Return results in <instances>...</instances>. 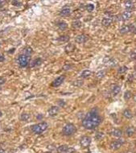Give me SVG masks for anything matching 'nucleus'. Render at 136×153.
<instances>
[{
  "mask_svg": "<svg viewBox=\"0 0 136 153\" xmlns=\"http://www.w3.org/2000/svg\"><path fill=\"white\" fill-rule=\"evenodd\" d=\"M101 122H102V118L98 115V112L92 111L85 115L81 122V124L85 129L94 130L98 127Z\"/></svg>",
  "mask_w": 136,
  "mask_h": 153,
  "instance_id": "f257e3e1",
  "label": "nucleus"
},
{
  "mask_svg": "<svg viewBox=\"0 0 136 153\" xmlns=\"http://www.w3.org/2000/svg\"><path fill=\"white\" fill-rule=\"evenodd\" d=\"M48 127V125H47V122H40L38 124L33 125L31 127V131L33 133H35L36 135H40L43 133L44 131H45Z\"/></svg>",
  "mask_w": 136,
  "mask_h": 153,
  "instance_id": "f03ea898",
  "label": "nucleus"
},
{
  "mask_svg": "<svg viewBox=\"0 0 136 153\" xmlns=\"http://www.w3.org/2000/svg\"><path fill=\"white\" fill-rule=\"evenodd\" d=\"M76 131H77V127H76V126H75L74 124L68 123L63 127L62 133H63L64 135H66V136H70V135L74 134Z\"/></svg>",
  "mask_w": 136,
  "mask_h": 153,
  "instance_id": "7ed1b4c3",
  "label": "nucleus"
},
{
  "mask_svg": "<svg viewBox=\"0 0 136 153\" xmlns=\"http://www.w3.org/2000/svg\"><path fill=\"white\" fill-rule=\"evenodd\" d=\"M29 62H30V57L26 56L24 54L19 55L18 57V59H17V63L22 68L27 67L29 64Z\"/></svg>",
  "mask_w": 136,
  "mask_h": 153,
  "instance_id": "20e7f679",
  "label": "nucleus"
},
{
  "mask_svg": "<svg viewBox=\"0 0 136 153\" xmlns=\"http://www.w3.org/2000/svg\"><path fill=\"white\" fill-rule=\"evenodd\" d=\"M124 140L123 139H118V140H115V141H113L112 143L110 144V148L111 150H118L121 147H122V145L124 144Z\"/></svg>",
  "mask_w": 136,
  "mask_h": 153,
  "instance_id": "39448f33",
  "label": "nucleus"
},
{
  "mask_svg": "<svg viewBox=\"0 0 136 153\" xmlns=\"http://www.w3.org/2000/svg\"><path fill=\"white\" fill-rule=\"evenodd\" d=\"M90 143H91V138L89 136H83L80 140V143L81 146L84 148H86L89 146Z\"/></svg>",
  "mask_w": 136,
  "mask_h": 153,
  "instance_id": "423d86ee",
  "label": "nucleus"
},
{
  "mask_svg": "<svg viewBox=\"0 0 136 153\" xmlns=\"http://www.w3.org/2000/svg\"><path fill=\"white\" fill-rule=\"evenodd\" d=\"M89 40V37L85 34H81V35H78L75 38V42L77 44H84L85 43L87 40Z\"/></svg>",
  "mask_w": 136,
  "mask_h": 153,
  "instance_id": "0eeeda50",
  "label": "nucleus"
},
{
  "mask_svg": "<svg viewBox=\"0 0 136 153\" xmlns=\"http://www.w3.org/2000/svg\"><path fill=\"white\" fill-rule=\"evenodd\" d=\"M64 79H65V76H60V77H58L57 78H56L52 81V85L53 87H58V86H60L62 83L64 82Z\"/></svg>",
  "mask_w": 136,
  "mask_h": 153,
  "instance_id": "6e6552de",
  "label": "nucleus"
},
{
  "mask_svg": "<svg viewBox=\"0 0 136 153\" xmlns=\"http://www.w3.org/2000/svg\"><path fill=\"white\" fill-rule=\"evenodd\" d=\"M60 111V108L58 106H52L51 108H49V110L47 111V114H48V116L50 117H54V116L57 115V114L59 113Z\"/></svg>",
  "mask_w": 136,
  "mask_h": 153,
  "instance_id": "1a4fd4ad",
  "label": "nucleus"
},
{
  "mask_svg": "<svg viewBox=\"0 0 136 153\" xmlns=\"http://www.w3.org/2000/svg\"><path fill=\"white\" fill-rule=\"evenodd\" d=\"M132 16V11L131 10H126V11H124L121 16V19L123 21H126L128 19H130Z\"/></svg>",
  "mask_w": 136,
  "mask_h": 153,
  "instance_id": "9d476101",
  "label": "nucleus"
},
{
  "mask_svg": "<svg viewBox=\"0 0 136 153\" xmlns=\"http://www.w3.org/2000/svg\"><path fill=\"white\" fill-rule=\"evenodd\" d=\"M71 12H72V11L69 7H68V6H65V7H64L63 9L60 11V16H68L71 15Z\"/></svg>",
  "mask_w": 136,
  "mask_h": 153,
  "instance_id": "9b49d317",
  "label": "nucleus"
},
{
  "mask_svg": "<svg viewBox=\"0 0 136 153\" xmlns=\"http://www.w3.org/2000/svg\"><path fill=\"white\" fill-rule=\"evenodd\" d=\"M132 30V25H125L122 27L119 30V32L121 34H126Z\"/></svg>",
  "mask_w": 136,
  "mask_h": 153,
  "instance_id": "f8f14e48",
  "label": "nucleus"
},
{
  "mask_svg": "<svg viewBox=\"0 0 136 153\" xmlns=\"http://www.w3.org/2000/svg\"><path fill=\"white\" fill-rule=\"evenodd\" d=\"M114 60L110 57H106L104 59V64L106 66H113V65L114 66L115 64H114Z\"/></svg>",
  "mask_w": 136,
  "mask_h": 153,
  "instance_id": "ddd939ff",
  "label": "nucleus"
},
{
  "mask_svg": "<svg viewBox=\"0 0 136 153\" xmlns=\"http://www.w3.org/2000/svg\"><path fill=\"white\" fill-rule=\"evenodd\" d=\"M112 23H113V19L110 18V17L104 18L102 19V21H101L102 25L105 26V27H109V26H110L112 24Z\"/></svg>",
  "mask_w": 136,
  "mask_h": 153,
  "instance_id": "4468645a",
  "label": "nucleus"
},
{
  "mask_svg": "<svg viewBox=\"0 0 136 153\" xmlns=\"http://www.w3.org/2000/svg\"><path fill=\"white\" fill-rule=\"evenodd\" d=\"M111 135L114 137L119 138L122 135V131L119 130V129H113L111 131Z\"/></svg>",
  "mask_w": 136,
  "mask_h": 153,
  "instance_id": "2eb2a0df",
  "label": "nucleus"
},
{
  "mask_svg": "<svg viewBox=\"0 0 136 153\" xmlns=\"http://www.w3.org/2000/svg\"><path fill=\"white\" fill-rule=\"evenodd\" d=\"M42 63H43V61L41 58H37V59L34 60V61L31 62V64H30V66H31V67H36V66L40 65Z\"/></svg>",
  "mask_w": 136,
  "mask_h": 153,
  "instance_id": "dca6fc26",
  "label": "nucleus"
},
{
  "mask_svg": "<svg viewBox=\"0 0 136 153\" xmlns=\"http://www.w3.org/2000/svg\"><path fill=\"white\" fill-rule=\"evenodd\" d=\"M121 91V87L119 85H115L114 86V88L112 89V91H111V94L113 96H117L118 94L120 93Z\"/></svg>",
  "mask_w": 136,
  "mask_h": 153,
  "instance_id": "f3484780",
  "label": "nucleus"
},
{
  "mask_svg": "<svg viewBox=\"0 0 136 153\" xmlns=\"http://www.w3.org/2000/svg\"><path fill=\"white\" fill-rule=\"evenodd\" d=\"M135 133V127H129L126 131V134L127 136H129V137L132 136Z\"/></svg>",
  "mask_w": 136,
  "mask_h": 153,
  "instance_id": "a211bd4d",
  "label": "nucleus"
},
{
  "mask_svg": "<svg viewBox=\"0 0 136 153\" xmlns=\"http://www.w3.org/2000/svg\"><path fill=\"white\" fill-rule=\"evenodd\" d=\"M123 116L125 118H131L133 117V113H132V111H131V110H129V109H126L125 111H123Z\"/></svg>",
  "mask_w": 136,
  "mask_h": 153,
  "instance_id": "6ab92c4d",
  "label": "nucleus"
},
{
  "mask_svg": "<svg viewBox=\"0 0 136 153\" xmlns=\"http://www.w3.org/2000/svg\"><path fill=\"white\" fill-rule=\"evenodd\" d=\"M91 74H92V72L89 69L84 70L81 74V78H88L89 77L91 76Z\"/></svg>",
  "mask_w": 136,
  "mask_h": 153,
  "instance_id": "aec40b11",
  "label": "nucleus"
},
{
  "mask_svg": "<svg viewBox=\"0 0 136 153\" xmlns=\"http://www.w3.org/2000/svg\"><path fill=\"white\" fill-rule=\"evenodd\" d=\"M84 85V81L81 79H77L73 81V85L76 86V87H81Z\"/></svg>",
  "mask_w": 136,
  "mask_h": 153,
  "instance_id": "412c9836",
  "label": "nucleus"
},
{
  "mask_svg": "<svg viewBox=\"0 0 136 153\" xmlns=\"http://www.w3.org/2000/svg\"><path fill=\"white\" fill-rule=\"evenodd\" d=\"M68 146L67 145H60L57 148V151L58 153H64L68 150Z\"/></svg>",
  "mask_w": 136,
  "mask_h": 153,
  "instance_id": "4be33fe9",
  "label": "nucleus"
},
{
  "mask_svg": "<svg viewBox=\"0 0 136 153\" xmlns=\"http://www.w3.org/2000/svg\"><path fill=\"white\" fill-rule=\"evenodd\" d=\"M64 49L67 53H71V52H73L75 50V45L73 44H68L65 46Z\"/></svg>",
  "mask_w": 136,
  "mask_h": 153,
  "instance_id": "5701e85b",
  "label": "nucleus"
},
{
  "mask_svg": "<svg viewBox=\"0 0 136 153\" xmlns=\"http://www.w3.org/2000/svg\"><path fill=\"white\" fill-rule=\"evenodd\" d=\"M32 48H31V47H27V48H25L24 49H23V53L22 54H24L26 56H28V57H30L31 54H32Z\"/></svg>",
  "mask_w": 136,
  "mask_h": 153,
  "instance_id": "b1692460",
  "label": "nucleus"
},
{
  "mask_svg": "<svg viewBox=\"0 0 136 153\" xmlns=\"http://www.w3.org/2000/svg\"><path fill=\"white\" fill-rule=\"evenodd\" d=\"M30 118H31V116H30L29 114H27V113H23V114H22V115H21V116H20L21 121H23V122L28 121V120L30 119Z\"/></svg>",
  "mask_w": 136,
  "mask_h": 153,
  "instance_id": "393cba45",
  "label": "nucleus"
},
{
  "mask_svg": "<svg viewBox=\"0 0 136 153\" xmlns=\"http://www.w3.org/2000/svg\"><path fill=\"white\" fill-rule=\"evenodd\" d=\"M81 26H82V23L79 20L74 21V22H73V23H72V27L75 29L80 28V27H81Z\"/></svg>",
  "mask_w": 136,
  "mask_h": 153,
  "instance_id": "a878e982",
  "label": "nucleus"
},
{
  "mask_svg": "<svg viewBox=\"0 0 136 153\" xmlns=\"http://www.w3.org/2000/svg\"><path fill=\"white\" fill-rule=\"evenodd\" d=\"M125 7L126 8L127 10H131L134 7V2L132 1H126L125 2Z\"/></svg>",
  "mask_w": 136,
  "mask_h": 153,
  "instance_id": "bb28decb",
  "label": "nucleus"
},
{
  "mask_svg": "<svg viewBox=\"0 0 136 153\" xmlns=\"http://www.w3.org/2000/svg\"><path fill=\"white\" fill-rule=\"evenodd\" d=\"M105 76V71L104 70H101V71H98V73L96 74V77L98 79H101L103 78Z\"/></svg>",
  "mask_w": 136,
  "mask_h": 153,
  "instance_id": "cd10ccee",
  "label": "nucleus"
},
{
  "mask_svg": "<svg viewBox=\"0 0 136 153\" xmlns=\"http://www.w3.org/2000/svg\"><path fill=\"white\" fill-rule=\"evenodd\" d=\"M57 26H58V27H59V29H60V30H64L68 27V24H67L65 22H64V21L58 23Z\"/></svg>",
  "mask_w": 136,
  "mask_h": 153,
  "instance_id": "c85d7f7f",
  "label": "nucleus"
},
{
  "mask_svg": "<svg viewBox=\"0 0 136 153\" xmlns=\"http://www.w3.org/2000/svg\"><path fill=\"white\" fill-rule=\"evenodd\" d=\"M69 39L70 38L68 36H61L57 39V40L59 42H67V41L69 40Z\"/></svg>",
  "mask_w": 136,
  "mask_h": 153,
  "instance_id": "c756f323",
  "label": "nucleus"
},
{
  "mask_svg": "<svg viewBox=\"0 0 136 153\" xmlns=\"http://www.w3.org/2000/svg\"><path fill=\"white\" fill-rule=\"evenodd\" d=\"M132 98V94H131V91H129V90H127L124 93V99L126 101H128L130 100V99Z\"/></svg>",
  "mask_w": 136,
  "mask_h": 153,
  "instance_id": "7c9ffc66",
  "label": "nucleus"
},
{
  "mask_svg": "<svg viewBox=\"0 0 136 153\" xmlns=\"http://www.w3.org/2000/svg\"><path fill=\"white\" fill-rule=\"evenodd\" d=\"M127 69H128V68H127L126 66H122V67H120L118 69V74H125V73H126Z\"/></svg>",
  "mask_w": 136,
  "mask_h": 153,
  "instance_id": "2f4dec72",
  "label": "nucleus"
},
{
  "mask_svg": "<svg viewBox=\"0 0 136 153\" xmlns=\"http://www.w3.org/2000/svg\"><path fill=\"white\" fill-rule=\"evenodd\" d=\"M85 8L89 12H92L94 10V5H93V4H88V5H86Z\"/></svg>",
  "mask_w": 136,
  "mask_h": 153,
  "instance_id": "473e14b6",
  "label": "nucleus"
},
{
  "mask_svg": "<svg viewBox=\"0 0 136 153\" xmlns=\"http://www.w3.org/2000/svg\"><path fill=\"white\" fill-rule=\"evenodd\" d=\"M72 68H73V65H72V64H64V65L63 66L62 69L64 70V71H67V70H70Z\"/></svg>",
  "mask_w": 136,
  "mask_h": 153,
  "instance_id": "72a5a7b5",
  "label": "nucleus"
},
{
  "mask_svg": "<svg viewBox=\"0 0 136 153\" xmlns=\"http://www.w3.org/2000/svg\"><path fill=\"white\" fill-rule=\"evenodd\" d=\"M103 136H104V134H103L102 132H98L95 135V138H96V139H98V140H100L101 139H102Z\"/></svg>",
  "mask_w": 136,
  "mask_h": 153,
  "instance_id": "f704fd0d",
  "label": "nucleus"
},
{
  "mask_svg": "<svg viewBox=\"0 0 136 153\" xmlns=\"http://www.w3.org/2000/svg\"><path fill=\"white\" fill-rule=\"evenodd\" d=\"M12 5L15 6H21L23 5L22 2L20 1H12Z\"/></svg>",
  "mask_w": 136,
  "mask_h": 153,
  "instance_id": "c9c22d12",
  "label": "nucleus"
},
{
  "mask_svg": "<svg viewBox=\"0 0 136 153\" xmlns=\"http://www.w3.org/2000/svg\"><path fill=\"white\" fill-rule=\"evenodd\" d=\"M6 81V79L5 78V77H0V85H3V84H5Z\"/></svg>",
  "mask_w": 136,
  "mask_h": 153,
  "instance_id": "e433bc0d",
  "label": "nucleus"
},
{
  "mask_svg": "<svg viewBox=\"0 0 136 153\" xmlns=\"http://www.w3.org/2000/svg\"><path fill=\"white\" fill-rule=\"evenodd\" d=\"M75 152V149L73 148H68V150L66 151L64 153H74Z\"/></svg>",
  "mask_w": 136,
  "mask_h": 153,
  "instance_id": "4c0bfd02",
  "label": "nucleus"
},
{
  "mask_svg": "<svg viewBox=\"0 0 136 153\" xmlns=\"http://www.w3.org/2000/svg\"><path fill=\"white\" fill-rule=\"evenodd\" d=\"M58 104H59L60 106H61V107L65 106V102H64L63 100H60L59 102H58Z\"/></svg>",
  "mask_w": 136,
  "mask_h": 153,
  "instance_id": "58836bf2",
  "label": "nucleus"
},
{
  "mask_svg": "<svg viewBox=\"0 0 136 153\" xmlns=\"http://www.w3.org/2000/svg\"><path fill=\"white\" fill-rule=\"evenodd\" d=\"M4 61V57L2 54H0V62H3Z\"/></svg>",
  "mask_w": 136,
  "mask_h": 153,
  "instance_id": "ea45409f",
  "label": "nucleus"
},
{
  "mask_svg": "<svg viewBox=\"0 0 136 153\" xmlns=\"http://www.w3.org/2000/svg\"><path fill=\"white\" fill-rule=\"evenodd\" d=\"M41 118H43V115H39L37 116V119H41Z\"/></svg>",
  "mask_w": 136,
  "mask_h": 153,
  "instance_id": "a19ab883",
  "label": "nucleus"
},
{
  "mask_svg": "<svg viewBox=\"0 0 136 153\" xmlns=\"http://www.w3.org/2000/svg\"><path fill=\"white\" fill-rule=\"evenodd\" d=\"M4 3H5V2H4V1H0V7H1V6H3L4 5Z\"/></svg>",
  "mask_w": 136,
  "mask_h": 153,
  "instance_id": "79ce46f5",
  "label": "nucleus"
},
{
  "mask_svg": "<svg viewBox=\"0 0 136 153\" xmlns=\"http://www.w3.org/2000/svg\"><path fill=\"white\" fill-rule=\"evenodd\" d=\"M0 153H6V152L4 151L3 149H2V148H0Z\"/></svg>",
  "mask_w": 136,
  "mask_h": 153,
  "instance_id": "37998d69",
  "label": "nucleus"
},
{
  "mask_svg": "<svg viewBox=\"0 0 136 153\" xmlns=\"http://www.w3.org/2000/svg\"><path fill=\"white\" fill-rule=\"evenodd\" d=\"M133 99H134V101H135V102H136V95H135L133 97Z\"/></svg>",
  "mask_w": 136,
  "mask_h": 153,
  "instance_id": "c03bdc74",
  "label": "nucleus"
},
{
  "mask_svg": "<svg viewBox=\"0 0 136 153\" xmlns=\"http://www.w3.org/2000/svg\"><path fill=\"white\" fill-rule=\"evenodd\" d=\"M2 116H3V113H2V111H0V118H1Z\"/></svg>",
  "mask_w": 136,
  "mask_h": 153,
  "instance_id": "a18cd8bd",
  "label": "nucleus"
},
{
  "mask_svg": "<svg viewBox=\"0 0 136 153\" xmlns=\"http://www.w3.org/2000/svg\"><path fill=\"white\" fill-rule=\"evenodd\" d=\"M134 33H135V35H136V27H135V29H134Z\"/></svg>",
  "mask_w": 136,
  "mask_h": 153,
  "instance_id": "49530a36",
  "label": "nucleus"
},
{
  "mask_svg": "<svg viewBox=\"0 0 136 153\" xmlns=\"http://www.w3.org/2000/svg\"><path fill=\"white\" fill-rule=\"evenodd\" d=\"M1 89H2V88H1V87H0V90H1Z\"/></svg>",
  "mask_w": 136,
  "mask_h": 153,
  "instance_id": "de8ad7c7",
  "label": "nucleus"
},
{
  "mask_svg": "<svg viewBox=\"0 0 136 153\" xmlns=\"http://www.w3.org/2000/svg\"><path fill=\"white\" fill-rule=\"evenodd\" d=\"M0 47H1V44H0Z\"/></svg>",
  "mask_w": 136,
  "mask_h": 153,
  "instance_id": "09e8293b",
  "label": "nucleus"
},
{
  "mask_svg": "<svg viewBox=\"0 0 136 153\" xmlns=\"http://www.w3.org/2000/svg\"><path fill=\"white\" fill-rule=\"evenodd\" d=\"M128 153H132V152H128Z\"/></svg>",
  "mask_w": 136,
  "mask_h": 153,
  "instance_id": "8fccbe9b",
  "label": "nucleus"
},
{
  "mask_svg": "<svg viewBox=\"0 0 136 153\" xmlns=\"http://www.w3.org/2000/svg\"><path fill=\"white\" fill-rule=\"evenodd\" d=\"M135 69H136V67H135Z\"/></svg>",
  "mask_w": 136,
  "mask_h": 153,
  "instance_id": "3c124183",
  "label": "nucleus"
}]
</instances>
